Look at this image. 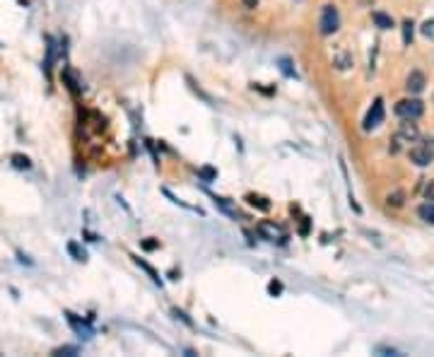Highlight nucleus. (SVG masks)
<instances>
[{"mask_svg": "<svg viewBox=\"0 0 434 357\" xmlns=\"http://www.w3.org/2000/svg\"><path fill=\"white\" fill-rule=\"evenodd\" d=\"M340 27V15H338V8L335 5H324L321 10V22H318V32L324 36H331V34L338 32Z\"/></svg>", "mask_w": 434, "mask_h": 357, "instance_id": "f257e3e1", "label": "nucleus"}, {"mask_svg": "<svg viewBox=\"0 0 434 357\" xmlns=\"http://www.w3.org/2000/svg\"><path fill=\"white\" fill-rule=\"evenodd\" d=\"M434 159V140L432 138H427L422 140L420 145H415L410 150V162L412 164H418V167H427V164H432Z\"/></svg>", "mask_w": 434, "mask_h": 357, "instance_id": "f03ea898", "label": "nucleus"}, {"mask_svg": "<svg viewBox=\"0 0 434 357\" xmlns=\"http://www.w3.org/2000/svg\"><path fill=\"white\" fill-rule=\"evenodd\" d=\"M395 114L401 116V119H420L422 114H425V104L420 102V99H401V102L395 104Z\"/></svg>", "mask_w": 434, "mask_h": 357, "instance_id": "7ed1b4c3", "label": "nucleus"}, {"mask_svg": "<svg viewBox=\"0 0 434 357\" xmlns=\"http://www.w3.org/2000/svg\"><path fill=\"white\" fill-rule=\"evenodd\" d=\"M384 116H386V111H384V102H381V99H374L371 109L367 111V116H364L362 128H364V130H374L376 126L384 123Z\"/></svg>", "mask_w": 434, "mask_h": 357, "instance_id": "20e7f679", "label": "nucleus"}, {"mask_svg": "<svg viewBox=\"0 0 434 357\" xmlns=\"http://www.w3.org/2000/svg\"><path fill=\"white\" fill-rule=\"evenodd\" d=\"M418 138H420V128L418 123H412V119H403V123H398V133H395L398 143H415Z\"/></svg>", "mask_w": 434, "mask_h": 357, "instance_id": "39448f33", "label": "nucleus"}, {"mask_svg": "<svg viewBox=\"0 0 434 357\" xmlns=\"http://www.w3.org/2000/svg\"><path fill=\"white\" fill-rule=\"evenodd\" d=\"M258 234L263 239H268V241H285V239H287V234H285L282 227L275 224V222H268V220L258 224Z\"/></svg>", "mask_w": 434, "mask_h": 357, "instance_id": "423d86ee", "label": "nucleus"}, {"mask_svg": "<svg viewBox=\"0 0 434 357\" xmlns=\"http://www.w3.org/2000/svg\"><path fill=\"white\" fill-rule=\"evenodd\" d=\"M425 85H427V78H425V72H420V70H412L408 75V80H405V89L410 95H420L425 89Z\"/></svg>", "mask_w": 434, "mask_h": 357, "instance_id": "0eeeda50", "label": "nucleus"}, {"mask_svg": "<svg viewBox=\"0 0 434 357\" xmlns=\"http://www.w3.org/2000/svg\"><path fill=\"white\" fill-rule=\"evenodd\" d=\"M65 318H68V324L75 328V333H80L82 338H89V335H92V326L87 324V321H80L72 311H65Z\"/></svg>", "mask_w": 434, "mask_h": 357, "instance_id": "6e6552de", "label": "nucleus"}, {"mask_svg": "<svg viewBox=\"0 0 434 357\" xmlns=\"http://www.w3.org/2000/svg\"><path fill=\"white\" fill-rule=\"evenodd\" d=\"M418 215H420V220H422V222L434 224V203H429V200H427L425 205H420L418 208Z\"/></svg>", "mask_w": 434, "mask_h": 357, "instance_id": "1a4fd4ad", "label": "nucleus"}, {"mask_svg": "<svg viewBox=\"0 0 434 357\" xmlns=\"http://www.w3.org/2000/svg\"><path fill=\"white\" fill-rule=\"evenodd\" d=\"M371 20H374V24H376L379 29H391V27H393V17L386 15V12H374Z\"/></svg>", "mask_w": 434, "mask_h": 357, "instance_id": "9d476101", "label": "nucleus"}, {"mask_svg": "<svg viewBox=\"0 0 434 357\" xmlns=\"http://www.w3.org/2000/svg\"><path fill=\"white\" fill-rule=\"evenodd\" d=\"M352 63H355V61H352V53H347V51H345V53H338L335 61H333V65H335L338 70H350Z\"/></svg>", "mask_w": 434, "mask_h": 357, "instance_id": "9b49d317", "label": "nucleus"}, {"mask_svg": "<svg viewBox=\"0 0 434 357\" xmlns=\"http://www.w3.org/2000/svg\"><path fill=\"white\" fill-rule=\"evenodd\" d=\"M246 203L249 205H253V208H258V210H270V203L263 196H256V193H249L246 196Z\"/></svg>", "mask_w": 434, "mask_h": 357, "instance_id": "f8f14e48", "label": "nucleus"}, {"mask_svg": "<svg viewBox=\"0 0 434 357\" xmlns=\"http://www.w3.org/2000/svg\"><path fill=\"white\" fill-rule=\"evenodd\" d=\"M412 34H415V24H412L410 20H405V22H403V44H405V46H410Z\"/></svg>", "mask_w": 434, "mask_h": 357, "instance_id": "ddd939ff", "label": "nucleus"}, {"mask_svg": "<svg viewBox=\"0 0 434 357\" xmlns=\"http://www.w3.org/2000/svg\"><path fill=\"white\" fill-rule=\"evenodd\" d=\"M386 203L391 208H401L403 203H405V193H403V191H393V193H388Z\"/></svg>", "mask_w": 434, "mask_h": 357, "instance_id": "4468645a", "label": "nucleus"}, {"mask_svg": "<svg viewBox=\"0 0 434 357\" xmlns=\"http://www.w3.org/2000/svg\"><path fill=\"white\" fill-rule=\"evenodd\" d=\"M133 261L138 263V266H140V268L145 270V273H147V275H150V278L155 280V283H159V273H157V270H155V268H152L150 263H145V261H142V258H138V256H133Z\"/></svg>", "mask_w": 434, "mask_h": 357, "instance_id": "2eb2a0df", "label": "nucleus"}, {"mask_svg": "<svg viewBox=\"0 0 434 357\" xmlns=\"http://www.w3.org/2000/svg\"><path fill=\"white\" fill-rule=\"evenodd\" d=\"M68 251H70V256L75 258V261H87V251L85 249H80V244H75V241L68 244Z\"/></svg>", "mask_w": 434, "mask_h": 357, "instance_id": "dca6fc26", "label": "nucleus"}, {"mask_svg": "<svg viewBox=\"0 0 434 357\" xmlns=\"http://www.w3.org/2000/svg\"><path fill=\"white\" fill-rule=\"evenodd\" d=\"M12 167L15 169H29L32 167V162L27 155H12Z\"/></svg>", "mask_w": 434, "mask_h": 357, "instance_id": "f3484780", "label": "nucleus"}, {"mask_svg": "<svg viewBox=\"0 0 434 357\" xmlns=\"http://www.w3.org/2000/svg\"><path fill=\"white\" fill-rule=\"evenodd\" d=\"M420 29H422V34H425L427 39H434V20H427Z\"/></svg>", "mask_w": 434, "mask_h": 357, "instance_id": "a211bd4d", "label": "nucleus"}, {"mask_svg": "<svg viewBox=\"0 0 434 357\" xmlns=\"http://www.w3.org/2000/svg\"><path fill=\"white\" fill-rule=\"evenodd\" d=\"M198 174L203 176L205 181H215V179H217V172H215V169H210V167H203L200 172H198Z\"/></svg>", "mask_w": 434, "mask_h": 357, "instance_id": "6ab92c4d", "label": "nucleus"}, {"mask_svg": "<svg viewBox=\"0 0 434 357\" xmlns=\"http://www.w3.org/2000/svg\"><path fill=\"white\" fill-rule=\"evenodd\" d=\"M53 355H78V348H70V345H63V348L53 350Z\"/></svg>", "mask_w": 434, "mask_h": 357, "instance_id": "aec40b11", "label": "nucleus"}, {"mask_svg": "<svg viewBox=\"0 0 434 357\" xmlns=\"http://www.w3.org/2000/svg\"><path fill=\"white\" fill-rule=\"evenodd\" d=\"M280 68H282V72H285V75H290V78H294V75H297V72L290 68V61H287V58H282V61H280Z\"/></svg>", "mask_w": 434, "mask_h": 357, "instance_id": "412c9836", "label": "nucleus"}, {"mask_svg": "<svg viewBox=\"0 0 434 357\" xmlns=\"http://www.w3.org/2000/svg\"><path fill=\"white\" fill-rule=\"evenodd\" d=\"M425 200L434 203V181H429V183L425 186Z\"/></svg>", "mask_w": 434, "mask_h": 357, "instance_id": "4be33fe9", "label": "nucleus"}, {"mask_svg": "<svg viewBox=\"0 0 434 357\" xmlns=\"http://www.w3.org/2000/svg\"><path fill=\"white\" fill-rule=\"evenodd\" d=\"M174 316H176V318H181V321H183L186 326H193V321H191V318L186 316V314H183L181 309H174Z\"/></svg>", "mask_w": 434, "mask_h": 357, "instance_id": "5701e85b", "label": "nucleus"}, {"mask_svg": "<svg viewBox=\"0 0 434 357\" xmlns=\"http://www.w3.org/2000/svg\"><path fill=\"white\" fill-rule=\"evenodd\" d=\"M268 292H270V294H280V292H282V285H280L277 280H273V283L268 285Z\"/></svg>", "mask_w": 434, "mask_h": 357, "instance_id": "b1692460", "label": "nucleus"}, {"mask_svg": "<svg viewBox=\"0 0 434 357\" xmlns=\"http://www.w3.org/2000/svg\"><path fill=\"white\" fill-rule=\"evenodd\" d=\"M241 3H244V8H246V10H256V8H258L260 0H241Z\"/></svg>", "mask_w": 434, "mask_h": 357, "instance_id": "393cba45", "label": "nucleus"}, {"mask_svg": "<svg viewBox=\"0 0 434 357\" xmlns=\"http://www.w3.org/2000/svg\"><path fill=\"white\" fill-rule=\"evenodd\" d=\"M159 241H152V239H147V241H142V249H147V251H152V249H157Z\"/></svg>", "mask_w": 434, "mask_h": 357, "instance_id": "a878e982", "label": "nucleus"}, {"mask_svg": "<svg viewBox=\"0 0 434 357\" xmlns=\"http://www.w3.org/2000/svg\"><path fill=\"white\" fill-rule=\"evenodd\" d=\"M299 232H301V234H307V232H309V217H304V220H301V230Z\"/></svg>", "mask_w": 434, "mask_h": 357, "instance_id": "bb28decb", "label": "nucleus"}]
</instances>
